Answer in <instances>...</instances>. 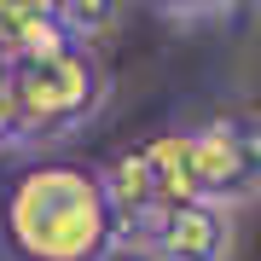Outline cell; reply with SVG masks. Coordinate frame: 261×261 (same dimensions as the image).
I'll use <instances>...</instances> for the list:
<instances>
[{
    "label": "cell",
    "instance_id": "obj_9",
    "mask_svg": "<svg viewBox=\"0 0 261 261\" xmlns=\"http://www.w3.org/2000/svg\"><path fill=\"white\" fill-rule=\"evenodd\" d=\"M18 145V93H12V70L0 75V151Z\"/></svg>",
    "mask_w": 261,
    "mask_h": 261
},
{
    "label": "cell",
    "instance_id": "obj_2",
    "mask_svg": "<svg viewBox=\"0 0 261 261\" xmlns=\"http://www.w3.org/2000/svg\"><path fill=\"white\" fill-rule=\"evenodd\" d=\"M12 93H18V145H47L105 111L111 75L93 47L58 41V47L12 64Z\"/></svg>",
    "mask_w": 261,
    "mask_h": 261
},
{
    "label": "cell",
    "instance_id": "obj_8",
    "mask_svg": "<svg viewBox=\"0 0 261 261\" xmlns=\"http://www.w3.org/2000/svg\"><path fill=\"white\" fill-rule=\"evenodd\" d=\"M99 261H168V255L157 250V238H128V232H116V244H111Z\"/></svg>",
    "mask_w": 261,
    "mask_h": 261
},
{
    "label": "cell",
    "instance_id": "obj_4",
    "mask_svg": "<svg viewBox=\"0 0 261 261\" xmlns=\"http://www.w3.org/2000/svg\"><path fill=\"white\" fill-rule=\"evenodd\" d=\"M99 186H105V203H111V215H116V232H128V238H151V232H157V221L168 215L145 145L111 157V163L99 168Z\"/></svg>",
    "mask_w": 261,
    "mask_h": 261
},
{
    "label": "cell",
    "instance_id": "obj_7",
    "mask_svg": "<svg viewBox=\"0 0 261 261\" xmlns=\"http://www.w3.org/2000/svg\"><path fill=\"white\" fill-rule=\"evenodd\" d=\"M111 18H116V6H58V23H64V35L75 47H93L111 29Z\"/></svg>",
    "mask_w": 261,
    "mask_h": 261
},
{
    "label": "cell",
    "instance_id": "obj_3",
    "mask_svg": "<svg viewBox=\"0 0 261 261\" xmlns=\"http://www.w3.org/2000/svg\"><path fill=\"white\" fill-rule=\"evenodd\" d=\"M197 157V197L215 209L261 203V111H221L203 128H192Z\"/></svg>",
    "mask_w": 261,
    "mask_h": 261
},
{
    "label": "cell",
    "instance_id": "obj_5",
    "mask_svg": "<svg viewBox=\"0 0 261 261\" xmlns=\"http://www.w3.org/2000/svg\"><path fill=\"white\" fill-rule=\"evenodd\" d=\"M157 250L168 261H226L232 255V215L215 209V203H180L157 221Z\"/></svg>",
    "mask_w": 261,
    "mask_h": 261
},
{
    "label": "cell",
    "instance_id": "obj_1",
    "mask_svg": "<svg viewBox=\"0 0 261 261\" xmlns=\"http://www.w3.org/2000/svg\"><path fill=\"white\" fill-rule=\"evenodd\" d=\"M0 232L18 261H99L116 244V215L105 203L99 168L35 163L6 186Z\"/></svg>",
    "mask_w": 261,
    "mask_h": 261
},
{
    "label": "cell",
    "instance_id": "obj_6",
    "mask_svg": "<svg viewBox=\"0 0 261 261\" xmlns=\"http://www.w3.org/2000/svg\"><path fill=\"white\" fill-rule=\"evenodd\" d=\"M145 157H151V174L163 186V203L180 209V203H197V157H192V128H168L157 140H145Z\"/></svg>",
    "mask_w": 261,
    "mask_h": 261
}]
</instances>
